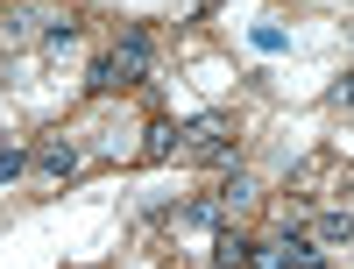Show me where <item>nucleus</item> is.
Instances as JSON below:
<instances>
[{
	"instance_id": "nucleus-1",
	"label": "nucleus",
	"mask_w": 354,
	"mask_h": 269,
	"mask_svg": "<svg viewBox=\"0 0 354 269\" xmlns=\"http://www.w3.org/2000/svg\"><path fill=\"white\" fill-rule=\"evenodd\" d=\"M234 121L227 113H198V121H185L177 128V156L185 163H234Z\"/></svg>"
},
{
	"instance_id": "nucleus-2",
	"label": "nucleus",
	"mask_w": 354,
	"mask_h": 269,
	"mask_svg": "<svg viewBox=\"0 0 354 269\" xmlns=\"http://www.w3.org/2000/svg\"><path fill=\"white\" fill-rule=\"evenodd\" d=\"M312 262H319V241L305 227H283V234H262V241H255L248 269H312Z\"/></svg>"
},
{
	"instance_id": "nucleus-3",
	"label": "nucleus",
	"mask_w": 354,
	"mask_h": 269,
	"mask_svg": "<svg viewBox=\"0 0 354 269\" xmlns=\"http://www.w3.org/2000/svg\"><path fill=\"white\" fill-rule=\"evenodd\" d=\"M113 64H121L128 85L149 78V64H156V36H149V21H128V28H121V43H113Z\"/></svg>"
},
{
	"instance_id": "nucleus-4",
	"label": "nucleus",
	"mask_w": 354,
	"mask_h": 269,
	"mask_svg": "<svg viewBox=\"0 0 354 269\" xmlns=\"http://www.w3.org/2000/svg\"><path fill=\"white\" fill-rule=\"evenodd\" d=\"M28 163H36V170L50 177V185H64V177H71V170H78L85 156H78V142H71V135H43V142H36V156H28Z\"/></svg>"
},
{
	"instance_id": "nucleus-5",
	"label": "nucleus",
	"mask_w": 354,
	"mask_h": 269,
	"mask_svg": "<svg viewBox=\"0 0 354 269\" xmlns=\"http://www.w3.org/2000/svg\"><path fill=\"white\" fill-rule=\"evenodd\" d=\"M248 262H255V241L234 234V227H220L213 234V269H248Z\"/></svg>"
},
{
	"instance_id": "nucleus-6",
	"label": "nucleus",
	"mask_w": 354,
	"mask_h": 269,
	"mask_svg": "<svg viewBox=\"0 0 354 269\" xmlns=\"http://www.w3.org/2000/svg\"><path fill=\"white\" fill-rule=\"evenodd\" d=\"M213 198L227 205V213H248V205L262 198V185H255L248 170H234V177H220V185H213Z\"/></svg>"
},
{
	"instance_id": "nucleus-7",
	"label": "nucleus",
	"mask_w": 354,
	"mask_h": 269,
	"mask_svg": "<svg viewBox=\"0 0 354 269\" xmlns=\"http://www.w3.org/2000/svg\"><path fill=\"white\" fill-rule=\"evenodd\" d=\"M305 234H312L319 248H340V241H354V213H347V205H333V213H319Z\"/></svg>"
},
{
	"instance_id": "nucleus-8",
	"label": "nucleus",
	"mask_w": 354,
	"mask_h": 269,
	"mask_svg": "<svg viewBox=\"0 0 354 269\" xmlns=\"http://www.w3.org/2000/svg\"><path fill=\"white\" fill-rule=\"evenodd\" d=\"M121 85H128V78H121V64H113V50L93 57V78H85V93H93V100H113Z\"/></svg>"
},
{
	"instance_id": "nucleus-9",
	"label": "nucleus",
	"mask_w": 354,
	"mask_h": 269,
	"mask_svg": "<svg viewBox=\"0 0 354 269\" xmlns=\"http://www.w3.org/2000/svg\"><path fill=\"white\" fill-rule=\"evenodd\" d=\"M142 156H149V163H170V156H177V128H170V121H149V142H142Z\"/></svg>"
},
{
	"instance_id": "nucleus-10",
	"label": "nucleus",
	"mask_w": 354,
	"mask_h": 269,
	"mask_svg": "<svg viewBox=\"0 0 354 269\" xmlns=\"http://www.w3.org/2000/svg\"><path fill=\"white\" fill-rule=\"evenodd\" d=\"M78 36H85V28H78V21H71V15H57V21H50V28H43V50H71V43H78Z\"/></svg>"
},
{
	"instance_id": "nucleus-11",
	"label": "nucleus",
	"mask_w": 354,
	"mask_h": 269,
	"mask_svg": "<svg viewBox=\"0 0 354 269\" xmlns=\"http://www.w3.org/2000/svg\"><path fill=\"white\" fill-rule=\"evenodd\" d=\"M185 220H192V227H220V220H227V205H220V198H192V205H185Z\"/></svg>"
},
{
	"instance_id": "nucleus-12",
	"label": "nucleus",
	"mask_w": 354,
	"mask_h": 269,
	"mask_svg": "<svg viewBox=\"0 0 354 269\" xmlns=\"http://www.w3.org/2000/svg\"><path fill=\"white\" fill-rule=\"evenodd\" d=\"M21 170H28V149H8V142H0V185H15Z\"/></svg>"
},
{
	"instance_id": "nucleus-13",
	"label": "nucleus",
	"mask_w": 354,
	"mask_h": 269,
	"mask_svg": "<svg viewBox=\"0 0 354 269\" xmlns=\"http://www.w3.org/2000/svg\"><path fill=\"white\" fill-rule=\"evenodd\" d=\"M326 100H333V106H354V71H347V78H333V93H326Z\"/></svg>"
},
{
	"instance_id": "nucleus-14",
	"label": "nucleus",
	"mask_w": 354,
	"mask_h": 269,
	"mask_svg": "<svg viewBox=\"0 0 354 269\" xmlns=\"http://www.w3.org/2000/svg\"><path fill=\"white\" fill-rule=\"evenodd\" d=\"M312 269H333V262H312Z\"/></svg>"
}]
</instances>
